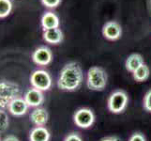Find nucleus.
Masks as SVG:
<instances>
[{
	"label": "nucleus",
	"instance_id": "obj_9",
	"mask_svg": "<svg viewBox=\"0 0 151 141\" xmlns=\"http://www.w3.org/2000/svg\"><path fill=\"white\" fill-rule=\"evenodd\" d=\"M9 109V112L14 117H22L25 115L28 111L29 106L25 102L24 97L18 96L14 98L13 100L9 103L7 107Z\"/></svg>",
	"mask_w": 151,
	"mask_h": 141
},
{
	"label": "nucleus",
	"instance_id": "obj_6",
	"mask_svg": "<svg viewBox=\"0 0 151 141\" xmlns=\"http://www.w3.org/2000/svg\"><path fill=\"white\" fill-rule=\"evenodd\" d=\"M73 121L76 126L82 129L91 127L95 122V115L89 108L83 107L78 109L73 115Z\"/></svg>",
	"mask_w": 151,
	"mask_h": 141
},
{
	"label": "nucleus",
	"instance_id": "obj_23",
	"mask_svg": "<svg viewBox=\"0 0 151 141\" xmlns=\"http://www.w3.org/2000/svg\"><path fill=\"white\" fill-rule=\"evenodd\" d=\"M3 141H20V139L13 134H9L7 137H5Z\"/></svg>",
	"mask_w": 151,
	"mask_h": 141
},
{
	"label": "nucleus",
	"instance_id": "obj_21",
	"mask_svg": "<svg viewBox=\"0 0 151 141\" xmlns=\"http://www.w3.org/2000/svg\"><path fill=\"white\" fill-rule=\"evenodd\" d=\"M64 141H83V139L77 133H70L65 137Z\"/></svg>",
	"mask_w": 151,
	"mask_h": 141
},
{
	"label": "nucleus",
	"instance_id": "obj_16",
	"mask_svg": "<svg viewBox=\"0 0 151 141\" xmlns=\"http://www.w3.org/2000/svg\"><path fill=\"white\" fill-rule=\"evenodd\" d=\"M150 75V69L147 64H143L140 66L136 71L132 72L133 79L137 82H145L147 81Z\"/></svg>",
	"mask_w": 151,
	"mask_h": 141
},
{
	"label": "nucleus",
	"instance_id": "obj_19",
	"mask_svg": "<svg viewBox=\"0 0 151 141\" xmlns=\"http://www.w3.org/2000/svg\"><path fill=\"white\" fill-rule=\"evenodd\" d=\"M40 2L45 8L55 9L61 4L62 0H40Z\"/></svg>",
	"mask_w": 151,
	"mask_h": 141
},
{
	"label": "nucleus",
	"instance_id": "obj_3",
	"mask_svg": "<svg viewBox=\"0 0 151 141\" xmlns=\"http://www.w3.org/2000/svg\"><path fill=\"white\" fill-rule=\"evenodd\" d=\"M20 94V87L12 81H0V109L8 107L9 103Z\"/></svg>",
	"mask_w": 151,
	"mask_h": 141
},
{
	"label": "nucleus",
	"instance_id": "obj_8",
	"mask_svg": "<svg viewBox=\"0 0 151 141\" xmlns=\"http://www.w3.org/2000/svg\"><path fill=\"white\" fill-rule=\"evenodd\" d=\"M102 36L106 40L114 41L121 38L122 27L116 21H108L102 27Z\"/></svg>",
	"mask_w": 151,
	"mask_h": 141
},
{
	"label": "nucleus",
	"instance_id": "obj_24",
	"mask_svg": "<svg viewBox=\"0 0 151 141\" xmlns=\"http://www.w3.org/2000/svg\"><path fill=\"white\" fill-rule=\"evenodd\" d=\"M101 141H120V140L116 137H107L102 138Z\"/></svg>",
	"mask_w": 151,
	"mask_h": 141
},
{
	"label": "nucleus",
	"instance_id": "obj_11",
	"mask_svg": "<svg viewBox=\"0 0 151 141\" xmlns=\"http://www.w3.org/2000/svg\"><path fill=\"white\" fill-rule=\"evenodd\" d=\"M40 25L44 30L59 28V17L53 12H45L40 18Z\"/></svg>",
	"mask_w": 151,
	"mask_h": 141
},
{
	"label": "nucleus",
	"instance_id": "obj_26",
	"mask_svg": "<svg viewBox=\"0 0 151 141\" xmlns=\"http://www.w3.org/2000/svg\"><path fill=\"white\" fill-rule=\"evenodd\" d=\"M0 141H3V139L1 138V135H0Z\"/></svg>",
	"mask_w": 151,
	"mask_h": 141
},
{
	"label": "nucleus",
	"instance_id": "obj_12",
	"mask_svg": "<svg viewBox=\"0 0 151 141\" xmlns=\"http://www.w3.org/2000/svg\"><path fill=\"white\" fill-rule=\"evenodd\" d=\"M29 119L35 126H44L48 122L49 114L47 110L42 107H36L31 112Z\"/></svg>",
	"mask_w": 151,
	"mask_h": 141
},
{
	"label": "nucleus",
	"instance_id": "obj_25",
	"mask_svg": "<svg viewBox=\"0 0 151 141\" xmlns=\"http://www.w3.org/2000/svg\"><path fill=\"white\" fill-rule=\"evenodd\" d=\"M148 7H149V9L151 12V0H148Z\"/></svg>",
	"mask_w": 151,
	"mask_h": 141
},
{
	"label": "nucleus",
	"instance_id": "obj_20",
	"mask_svg": "<svg viewBox=\"0 0 151 141\" xmlns=\"http://www.w3.org/2000/svg\"><path fill=\"white\" fill-rule=\"evenodd\" d=\"M143 104H144V108L145 110L151 113V90L145 93V95L144 97Z\"/></svg>",
	"mask_w": 151,
	"mask_h": 141
},
{
	"label": "nucleus",
	"instance_id": "obj_13",
	"mask_svg": "<svg viewBox=\"0 0 151 141\" xmlns=\"http://www.w3.org/2000/svg\"><path fill=\"white\" fill-rule=\"evenodd\" d=\"M42 38L47 43L56 45L63 41L64 34L60 28H54V29L44 30L42 34Z\"/></svg>",
	"mask_w": 151,
	"mask_h": 141
},
{
	"label": "nucleus",
	"instance_id": "obj_4",
	"mask_svg": "<svg viewBox=\"0 0 151 141\" xmlns=\"http://www.w3.org/2000/svg\"><path fill=\"white\" fill-rule=\"evenodd\" d=\"M128 103V94L124 90H116L109 96L107 100V107L111 113L120 114L127 108Z\"/></svg>",
	"mask_w": 151,
	"mask_h": 141
},
{
	"label": "nucleus",
	"instance_id": "obj_2",
	"mask_svg": "<svg viewBox=\"0 0 151 141\" xmlns=\"http://www.w3.org/2000/svg\"><path fill=\"white\" fill-rule=\"evenodd\" d=\"M108 74L106 71L100 66L89 68L86 74V86L90 90L101 91L107 86Z\"/></svg>",
	"mask_w": 151,
	"mask_h": 141
},
{
	"label": "nucleus",
	"instance_id": "obj_18",
	"mask_svg": "<svg viewBox=\"0 0 151 141\" xmlns=\"http://www.w3.org/2000/svg\"><path fill=\"white\" fill-rule=\"evenodd\" d=\"M9 119L6 111L0 109V133L5 132L9 128Z\"/></svg>",
	"mask_w": 151,
	"mask_h": 141
},
{
	"label": "nucleus",
	"instance_id": "obj_17",
	"mask_svg": "<svg viewBox=\"0 0 151 141\" xmlns=\"http://www.w3.org/2000/svg\"><path fill=\"white\" fill-rule=\"evenodd\" d=\"M13 9L12 0H0V19L8 17Z\"/></svg>",
	"mask_w": 151,
	"mask_h": 141
},
{
	"label": "nucleus",
	"instance_id": "obj_14",
	"mask_svg": "<svg viewBox=\"0 0 151 141\" xmlns=\"http://www.w3.org/2000/svg\"><path fill=\"white\" fill-rule=\"evenodd\" d=\"M51 134L44 126H35L29 133V141H49Z\"/></svg>",
	"mask_w": 151,
	"mask_h": 141
},
{
	"label": "nucleus",
	"instance_id": "obj_22",
	"mask_svg": "<svg viewBox=\"0 0 151 141\" xmlns=\"http://www.w3.org/2000/svg\"><path fill=\"white\" fill-rule=\"evenodd\" d=\"M129 141H147L145 135L141 133H134L131 135Z\"/></svg>",
	"mask_w": 151,
	"mask_h": 141
},
{
	"label": "nucleus",
	"instance_id": "obj_1",
	"mask_svg": "<svg viewBox=\"0 0 151 141\" xmlns=\"http://www.w3.org/2000/svg\"><path fill=\"white\" fill-rule=\"evenodd\" d=\"M83 80L84 72L79 63L71 61L67 63L62 70L57 79V87L63 91H74L79 88Z\"/></svg>",
	"mask_w": 151,
	"mask_h": 141
},
{
	"label": "nucleus",
	"instance_id": "obj_15",
	"mask_svg": "<svg viewBox=\"0 0 151 141\" xmlns=\"http://www.w3.org/2000/svg\"><path fill=\"white\" fill-rule=\"evenodd\" d=\"M143 64H145V60H144V57L142 55L137 54V53H134L129 55L126 61H125V68L126 70L129 72H132L134 71H136L140 66H142Z\"/></svg>",
	"mask_w": 151,
	"mask_h": 141
},
{
	"label": "nucleus",
	"instance_id": "obj_5",
	"mask_svg": "<svg viewBox=\"0 0 151 141\" xmlns=\"http://www.w3.org/2000/svg\"><path fill=\"white\" fill-rule=\"evenodd\" d=\"M30 84L32 87L41 91H47L52 87V77L45 70H36L30 75Z\"/></svg>",
	"mask_w": 151,
	"mask_h": 141
},
{
	"label": "nucleus",
	"instance_id": "obj_7",
	"mask_svg": "<svg viewBox=\"0 0 151 141\" xmlns=\"http://www.w3.org/2000/svg\"><path fill=\"white\" fill-rule=\"evenodd\" d=\"M31 59L36 65L47 66L53 60V52L48 46H40L33 51Z\"/></svg>",
	"mask_w": 151,
	"mask_h": 141
},
{
	"label": "nucleus",
	"instance_id": "obj_10",
	"mask_svg": "<svg viewBox=\"0 0 151 141\" xmlns=\"http://www.w3.org/2000/svg\"><path fill=\"white\" fill-rule=\"evenodd\" d=\"M24 99L27 103L29 107H40V106H41L44 102L43 91L35 87H31L25 91Z\"/></svg>",
	"mask_w": 151,
	"mask_h": 141
}]
</instances>
